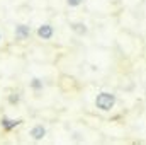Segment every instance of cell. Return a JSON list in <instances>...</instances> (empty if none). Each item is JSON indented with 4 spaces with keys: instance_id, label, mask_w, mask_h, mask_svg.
Masks as SVG:
<instances>
[{
    "instance_id": "cell-1",
    "label": "cell",
    "mask_w": 146,
    "mask_h": 145,
    "mask_svg": "<svg viewBox=\"0 0 146 145\" xmlns=\"http://www.w3.org/2000/svg\"><path fill=\"white\" fill-rule=\"evenodd\" d=\"M115 104H117V96L114 92L104 91V92H99L95 96V108L104 111V113H109L110 109H114Z\"/></svg>"
},
{
    "instance_id": "cell-6",
    "label": "cell",
    "mask_w": 146,
    "mask_h": 145,
    "mask_svg": "<svg viewBox=\"0 0 146 145\" xmlns=\"http://www.w3.org/2000/svg\"><path fill=\"white\" fill-rule=\"evenodd\" d=\"M21 125V119H9V118H2V126L5 128V130H12V128H15V126H19Z\"/></svg>"
},
{
    "instance_id": "cell-9",
    "label": "cell",
    "mask_w": 146,
    "mask_h": 145,
    "mask_svg": "<svg viewBox=\"0 0 146 145\" xmlns=\"http://www.w3.org/2000/svg\"><path fill=\"white\" fill-rule=\"evenodd\" d=\"M82 3H83V0H66V5L68 7H73V9L75 7H80Z\"/></svg>"
},
{
    "instance_id": "cell-4",
    "label": "cell",
    "mask_w": 146,
    "mask_h": 145,
    "mask_svg": "<svg viewBox=\"0 0 146 145\" xmlns=\"http://www.w3.org/2000/svg\"><path fill=\"white\" fill-rule=\"evenodd\" d=\"M29 135H31V138H33V140L39 142V140H42V138L46 137V128H44L42 125H34V126L31 128Z\"/></svg>"
},
{
    "instance_id": "cell-5",
    "label": "cell",
    "mask_w": 146,
    "mask_h": 145,
    "mask_svg": "<svg viewBox=\"0 0 146 145\" xmlns=\"http://www.w3.org/2000/svg\"><path fill=\"white\" fill-rule=\"evenodd\" d=\"M70 28H72L73 33L78 34V36H87L88 34V26L85 22H72Z\"/></svg>"
},
{
    "instance_id": "cell-7",
    "label": "cell",
    "mask_w": 146,
    "mask_h": 145,
    "mask_svg": "<svg viewBox=\"0 0 146 145\" xmlns=\"http://www.w3.org/2000/svg\"><path fill=\"white\" fill-rule=\"evenodd\" d=\"M29 85H31V89H33V91H36V92H41V91L44 89L42 80H41V79H37V77H34V79L29 82Z\"/></svg>"
},
{
    "instance_id": "cell-10",
    "label": "cell",
    "mask_w": 146,
    "mask_h": 145,
    "mask_svg": "<svg viewBox=\"0 0 146 145\" xmlns=\"http://www.w3.org/2000/svg\"><path fill=\"white\" fill-rule=\"evenodd\" d=\"M0 43H2V34H0Z\"/></svg>"
},
{
    "instance_id": "cell-8",
    "label": "cell",
    "mask_w": 146,
    "mask_h": 145,
    "mask_svg": "<svg viewBox=\"0 0 146 145\" xmlns=\"http://www.w3.org/2000/svg\"><path fill=\"white\" fill-rule=\"evenodd\" d=\"M19 101H21V96L19 94H10L9 96V103L10 104H19Z\"/></svg>"
},
{
    "instance_id": "cell-2",
    "label": "cell",
    "mask_w": 146,
    "mask_h": 145,
    "mask_svg": "<svg viewBox=\"0 0 146 145\" xmlns=\"http://www.w3.org/2000/svg\"><path fill=\"white\" fill-rule=\"evenodd\" d=\"M54 36V28L51 24H41L37 28V38L42 41H49L51 38Z\"/></svg>"
},
{
    "instance_id": "cell-3",
    "label": "cell",
    "mask_w": 146,
    "mask_h": 145,
    "mask_svg": "<svg viewBox=\"0 0 146 145\" xmlns=\"http://www.w3.org/2000/svg\"><path fill=\"white\" fill-rule=\"evenodd\" d=\"M31 36V28L27 24H17L15 26V39L19 41H24Z\"/></svg>"
}]
</instances>
